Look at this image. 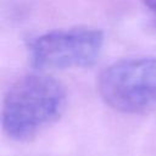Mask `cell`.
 <instances>
[{"label": "cell", "mask_w": 156, "mask_h": 156, "mask_svg": "<svg viewBox=\"0 0 156 156\" xmlns=\"http://www.w3.org/2000/svg\"><path fill=\"white\" fill-rule=\"evenodd\" d=\"M67 105L65 87L54 77L28 73L7 89L1 108V126L16 143L33 140L55 123Z\"/></svg>", "instance_id": "1"}, {"label": "cell", "mask_w": 156, "mask_h": 156, "mask_svg": "<svg viewBox=\"0 0 156 156\" xmlns=\"http://www.w3.org/2000/svg\"><path fill=\"white\" fill-rule=\"evenodd\" d=\"M98 91L115 111L143 115L156 110V56H133L108 65L99 76Z\"/></svg>", "instance_id": "2"}, {"label": "cell", "mask_w": 156, "mask_h": 156, "mask_svg": "<svg viewBox=\"0 0 156 156\" xmlns=\"http://www.w3.org/2000/svg\"><path fill=\"white\" fill-rule=\"evenodd\" d=\"M104 41L105 35L99 28L73 27L30 37L27 51L38 69L89 67L99 58Z\"/></svg>", "instance_id": "3"}, {"label": "cell", "mask_w": 156, "mask_h": 156, "mask_svg": "<svg viewBox=\"0 0 156 156\" xmlns=\"http://www.w3.org/2000/svg\"><path fill=\"white\" fill-rule=\"evenodd\" d=\"M141 2L151 15L154 21L156 22V0H141Z\"/></svg>", "instance_id": "4"}]
</instances>
